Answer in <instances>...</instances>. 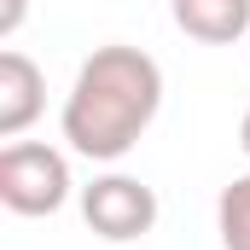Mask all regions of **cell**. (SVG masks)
Wrapping results in <instances>:
<instances>
[{"instance_id":"3957f363","label":"cell","mask_w":250,"mask_h":250,"mask_svg":"<svg viewBox=\"0 0 250 250\" xmlns=\"http://www.w3.org/2000/svg\"><path fill=\"white\" fill-rule=\"evenodd\" d=\"M82 221L105 239V245H128V239H146L157 227V192L146 181H134L123 169L111 175H93L82 187Z\"/></svg>"},{"instance_id":"277c9868","label":"cell","mask_w":250,"mask_h":250,"mask_svg":"<svg viewBox=\"0 0 250 250\" xmlns=\"http://www.w3.org/2000/svg\"><path fill=\"white\" fill-rule=\"evenodd\" d=\"M41 105H47L41 64L29 53H18V47H6L0 53V140H18L23 128L41 117Z\"/></svg>"},{"instance_id":"52a82bcc","label":"cell","mask_w":250,"mask_h":250,"mask_svg":"<svg viewBox=\"0 0 250 250\" xmlns=\"http://www.w3.org/2000/svg\"><path fill=\"white\" fill-rule=\"evenodd\" d=\"M23 12H29V0H6V6H0V35H6V41L18 35V23H23Z\"/></svg>"},{"instance_id":"6da1fadb","label":"cell","mask_w":250,"mask_h":250,"mask_svg":"<svg viewBox=\"0 0 250 250\" xmlns=\"http://www.w3.org/2000/svg\"><path fill=\"white\" fill-rule=\"evenodd\" d=\"M163 111V70L140 47H93L59 111L64 146L87 163H123Z\"/></svg>"},{"instance_id":"5b68a950","label":"cell","mask_w":250,"mask_h":250,"mask_svg":"<svg viewBox=\"0 0 250 250\" xmlns=\"http://www.w3.org/2000/svg\"><path fill=\"white\" fill-rule=\"evenodd\" d=\"M169 18L187 41L233 47L250 35V0H169Z\"/></svg>"},{"instance_id":"8992f818","label":"cell","mask_w":250,"mask_h":250,"mask_svg":"<svg viewBox=\"0 0 250 250\" xmlns=\"http://www.w3.org/2000/svg\"><path fill=\"white\" fill-rule=\"evenodd\" d=\"M215 233L221 250H250V175H233L215 198Z\"/></svg>"},{"instance_id":"7a4b0ae2","label":"cell","mask_w":250,"mask_h":250,"mask_svg":"<svg viewBox=\"0 0 250 250\" xmlns=\"http://www.w3.org/2000/svg\"><path fill=\"white\" fill-rule=\"evenodd\" d=\"M70 157L41 140H12L0 151V204L12 215H59L70 204Z\"/></svg>"},{"instance_id":"ba28073f","label":"cell","mask_w":250,"mask_h":250,"mask_svg":"<svg viewBox=\"0 0 250 250\" xmlns=\"http://www.w3.org/2000/svg\"><path fill=\"white\" fill-rule=\"evenodd\" d=\"M239 151L250 157V111H245V123H239Z\"/></svg>"}]
</instances>
